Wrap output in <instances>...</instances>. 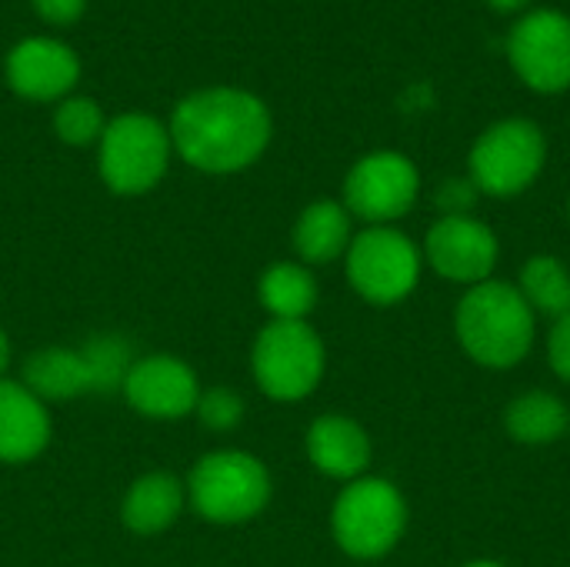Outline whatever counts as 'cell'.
Returning a JSON list of instances; mask_svg holds the SVG:
<instances>
[{
    "label": "cell",
    "instance_id": "6da1fadb",
    "mask_svg": "<svg viewBox=\"0 0 570 567\" xmlns=\"http://www.w3.org/2000/svg\"><path fill=\"white\" fill-rule=\"evenodd\" d=\"M174 154L200 174H237L257 164L271 144L267 104L240 87H204L170 114Z\"/></svg>",
    "mask_w": 570,
    "mask_h": 567
},
{
    "label": "cell",
    "instance_id": "7a4b0ae2",
    "mask_svg": "<svg viewBox=\"0 0 570 567\" xmlns=\"http://www.w3.org/2000/svg\"><path fill=\"white\" fill-rule=\"evenodd\" d=\"M454 334L461 351L491 371L518 368L538 338V314L521 297L518 284L484 281L468 287L454 307Z\"/></svg>",
    "mask_w": 570,
    "mask_h": 567
},
{
    "label": "cell",
    "instance_id": "3957f363",
    "mask_svg": "<svg viewBox=\"0 0 570 567\" xmlns=\"http://www.w3.org/2000/svg\"><path fill=\"white\" fill-rule=\"evenodd\" d=\"M407 531V498L384 478L347 481L331 508V535L354 561L387 558Z\"/></svg>",
    "mask_w": 570,
    "mask_h": 567
},
{
    "label": "cell",
    "instance_id": "277c9868",
    "mask_svg": "<svg viewBox=\"0 0 570 567\" xmlns=\"http://www.w3.org/2000/svg\"><path fill=\"white\" fill-rule=\"evenodd\" d=\"M271 471L250 451H210L187 478V501L210 525H244L271 505Z\"/></svg>",
    "mask_w": 570,
    "mask_h": 567
},
{
    "label": "cell",
    "instance_id": "5b68a950",
    "mask_svg": "<svg viewBox=\"0 0 570 567\" xmlns=\"http://www.w3.org/2000/svg\"><path fill=\"white\" fill-rule=\"evenodd\" d=\"M170 154L174 144L167 124H160L154 114L127 110L107 120L97 140V170L114 194L137 197L164 180Z\"/></svg>",
    "mask_w": 570,
    "mask_h": 567
},
{
    "label": "cell",
    "instance_id": "8992f818",
    "mask_svg": "<svg viewBox=\"0 0 570 567\" xmlns=\"http://www.w3.org/2000/svg\"><path fill=\"white\" fill-rule=\"evenodd\" d=\"M250 371L261 394L281 404H294L321 388L327 351L307 321H271L254 338Z\"/></svg>",
    "mask_w": 570,
    "mask_h": 567
},
{
    "label": "cell",
    "instance_id": "52a82bcc",
    "mask_svg": "<svg viewBox=\"0 0 570 567\" xmlns=\"http://www.w3.org/2000/svg\"><path fill=\"white\" fill-rule=\"evenodd\" d=\"M344 261L354 294L374 307L404 304L417 291L424 271L421 247L394 224L367 227L354 234Z\"/></svg>",
    "mask_w": 570,
    "mask_h": 567
},
{
    "label": "cell",
    "instance_id": "ba28073f",
    "mask_svg": "<svg viewBox=\"0 0 570 567\" xmlns=\"http://www.w3.org/2000/svg\"><path fill=\"white\" fill-rule=\"evenodd\" d=\"M548 140L528 117L491 124L471 147V180L488 197H518L544 170Z\"/></svg>",
    "mask_w": 570,
    "mask_h": 567
},
{
    "label": "cell",
    "instance_id": "9c48e42d",
    "mask_svg": "<svg viewBox=\"0 0 570 567\" xmlns=\"http://www.w3.org/2000/svg\"><path fill=\"white\" fill-rule=\"evenodd\" d=\"M421 194V170L401 150H374L361 157L344 177V207L367 227L401 221Z\"/></svg>",
    "mask_w": 570,
    "mask_h": 567
},
{
    "label": "cell",
    "instance_id": "30bf717a",
    "mask_svg": "<svg viewBox=\"0 0 570 567\" xmlns=\"http://www.w3.org/2000/svg\"><path fill=\"white\" fill-rule=\"evenodd\" d=\"M514 74L538 94H561L570 87V17L561 10L524 13L508 37Z\"/></svg>",
    "mask_w": 570,
    "mask_h": 567
},
{
    "label": "cell",
    "instance_id": "8fae6325",
    "mask_svg": "<svg viewBox=\"0 0 570 567\" xmlns=\"http://www.w3.org/2000/svg\"><path fill=\"white\" fill-rule=\"evenodd\" d=\"M421 254H424V264L438 277H444L451 284L474 287V284L491 281L498 257H501V244H498V234L474 214L471 217H438L424 237Z\"/></svg>",
    "mask_w": 570,
    "mask_h": 567
},
{
    "label": "cell",
    "instance_id": "7c38bea8",
    "mask_svg": "<svg viewBox=\"0 0 570 567\" xmlns=\"http://www.w3.org/2000/svg\"><path fill=\"white\" fill-rule=\"evenodd\" d=\"M120 391L137 414L154 421H180L194 414L204 388L187 361L174 354H147L130 364Z\"/></svg>",
    "mask_w": 570,
    "mask_h": 567
},
{
    "label": "cell",
    "instance_id": "4fadbf2b",
    "mask_svg": "<svg viewBox=\"0 0 570 567\" xmlns=\"http://www.w3.org/2000/svg\"><path fill=\"white\" fill-rule=\"evenodd\" d=\"M80 80V57L53 37H23L7 53V84L33 104L63 100Z\"/></svg>",
    "mask_w": 570,
    "mask_h": 567
},
{
    "label": "cell",
    "instance_id": "5bb4252c",
    "mask_svg": "<svg viewBox=\"0 0 570 567\" xmlns=\"http://www.w3.org/2000/svg\"><path fill=\"white\" fill-rule=\"evenodd\" d=\"M307 461L334 481H357L364 478V471L371 468V438L364 431L361 421L347 418V414H321L311 421L307 438Z\"/></svg>",
    "mask_w": 570,
    "mask_h": 567
},
{
    "label": "cell",
    "instance_id": "9a60e30c",
    "mask_svg": "<svg viewBox=\"0 0 570 567\" xmlns=\"http://www.w3.org/2000/svg\"><path fill=\"white\" fill-rule=\"evenodd\" d=\"M50 411L20 381L0 378V465H27L50 444Z\"/></svg>",
    "mask_w": 570,
    "mask_h": 567
},
{
    "label": "cell",
    "instance_id": "2e32d148",
    "mask_svg": "<svg viewBox=\"0 0 570 567\" xmlns=\"http://www.w3.org/2000/svg\"><path fill=\"white\" fill-rule=\"evenodd\" d=\"M184 505L187 485L170 471H150L127 488L120 501V521L130 535L140 538L164 535L184 515Z\"/></svg>",
    "mask_w": 570,
    "mask_h": 567
},
{
    "label": "cell",
    "instance_id": "e0dca14e",
    "mask_svg": "<svg viewBox=\"0 0 570 567\" xmlns=\"http://www.w3.org/2000/svg\"><path fill=\"white\" fill-rule=\"evenodd\" d=\"M354 217L347 214V207L341 201H314L301 211L297 224H294V251L301 257V264L314 267V264H331L337 257L347 254L351 241H354Z\"/></svg>",
    "mask_w": 570,
    "mask_h": 567
},
{
    "label": "cell",
    "instance_id": "ac0fdd59",
    "mask_svg": "<svg viewBox=\"0 0 570 567\" xmlns=\"http://www.w3.org/2000/svg\"><path fill=\"white\" fill-rule=\"evenodd\" d=\"M20 384L43 404L90 394V374L80 348H40L20 368Z\"/></svg>",
    "mask_w": 570,
    "mask_h": 567
},
{
    "label": "cell",
    "instance_id": "d6986e66",
    "mask_svg": "<svg viewBox=\"0 0 570 567\" xmlns=\"http://www.w3.org/2000/svg\"><path fill=\"white\" fill-rule=\"evenodd\" d=\"M317 277L301 261H277L264 267L257 281V301L271 314V321H307L317 307Z\"/></svg>",
    "mask_w": 570,
    "mask_h": 567
},
{
    "label": "cell",
    "instance_id": "ffe728a7",
    "mask_svg": "<svg viewBox=\"0 0 570 567\" xmlns=\"http://www.w3.org/2000/svg\"><path fill=\"white\" fill-rule=\"evenodd\" d=\"M504 431L524 448H544L570 431L568 404L551 391H524L504 408Z\"/></svg>",
    "mask_w": 570,
    "mask_h": 567
},
{
    "label": "cell",
    "instance_id": "44dd1931",
    "mask_svg": "<svg viewBox=\"0 0 570 567\" xmlns=\"http://www.w3.org/2000/svg\"><path fill=\"white\" fill-rule=\"evenodd\" d=\"M518 291L534 314H551L558 321L570 311V267L554 254H534L521 267Z\"/></svg>",
    "mask_w": 570,
    "mask_h": 567
},
{
    "label": "cell",
    "instance_id": "7402d4cb",
    "mask_svg": "<svg viewBox=\"0 0 570 567\" xmlns=\"http://www.w3.org/2000/svg\"><path fill=\"white\" fill-rule=\"evenodd\" d=\"M80 354H83V364H87V374H90V394L94 391H120L130 364L137 361L130 354V344L124 338H117V334L90 338L80 348Z\"/></svg>",
    "mask_w": 570,
    "mask_h": 567
},
{
    "label": "cell",
    "instance_id": "603a6c76",
    "mask_svg": "<svg viewBox=\"0 0 570 567\" xmlns=\"http://www.w3.org/2000/svg\"><path fill=\"white\" fill-rule=\"evenodd\" d=\"M104 127H107V117H104L100 104L90 100V97L70 94L53 110V130H57V137L67 147H90V144H97Z\"/></svg>",
    "mask_w": 570,
    "mask_h": 567
},
{
    "label": "cell",
    "instance_id": "cb8c5ba5",
    "mask_svg": "<svg viewBox=\"0 0 570 567\" xmlns=\"http://www.w3.org/2000/svg\"><path fill=\"white\" fill-rule=\"evenodd\" d=\"M244 411H247L244 398L237 391H230V388H207V391H200L197 408H194L200 424L207 431H217V434L234 431L244 421Z\"/></svg>",
    "mask_w": 570,
    "mask_h": 567
},
{
    "label": "cell",
    "instance_id": "d4e9b609",
    "mask_svg": "<svg viewBox=\"0 0 570 567\" xmlns=\"http://www.w3.org/2000/svg\"><path fill=\"white\" fill-rule=\"evenodd\" d=\"M478 197H481V190L474 187L471 177H451L438 187L434 204L441 207V217H471Z\"/></svg>",
    "mask_w": 570,
    "mask_h": 567
},
{
    "label": "cell",
    "instance_id": "484cf974",
    "mask_svg": "<svg viewBox=\"0 0 570 567\" xmlns=\"http://www.w3.org/2000/svg\"><path fill=\"white\" fill-rule=\"evenodd\" d=\"M548 361H551V371L570 384V311L554 321L548 334Z\"/></svg>",
    "mask_w": 570,
    "mask_h": 567
},
{
    "label": "cell",
    "instance_id": "4316f807",
    "mask_svg": "<svg viewBox=\"0 0 570 567\" xmlns=\"http://www.w3.org/2000/svg\"><path fill=\"white\" fill-rule=\"evenodd\" d=\"M30 7L37 10V17L43 23H53V27H70L83 17L87 10V0H30Z\"/></svg>",
    "mask_w": 570,
    "mask_h": 567
},
{
    "label": "cell",
    "instance_id": "83f0119b",
    "mask_svg": "<svg viewBox=\"0 0 570 567\" xmlns=\"http://www.w3.org/2000/svg\"><path fill=\"white\" fill-rule=\"evenodd\" d=\"M7 368H10V338H7V331L0 328V378L7 374Z\"/></svg>",
    "mask_w": 570,
    "mask_h": 567
},
{
    "label": "cell",
    "instance_id": "f1b7e54d",
    "mask_svg": "<svg viewBox=\"0 0 570 567\" xmlns=\"http://www.w3.org/2000/svg\"><path fill=\"white\" fill-rule=\"evenodd\" d=\"M488 3H491L494 10H504V13H508V10H521V7H528L531 0H488Z\"/></svg>",
    "mask_w": 570,
    "mask_h": 567
},
{
    "label": "cell",
    "instance_id": "f546056e",
    "mask_svg": "<svg viewBox=\"0 0 570 567\" xmlns=\"http://www.w3.org/2000/svg\"><path fill=\"white\" fill-rule=\"evenodd\" d=\"M464 567H508V565H501V561H491V558H478V561H468Z\"/></svg>",
    "mask_w": 570,
    "mask_h": 567
},
{
    "label": "cell",
    "instance_id": "4dcf8cb0",
    "mask_svg": "<svg viewBox=\"0 0 570 567\" xmlns=\"http://www.w3.org/2000/svg\"><path fill=\"white\" fill-rule=\"evenodd\" d=\"M568 214H570V201H568Z\"/></svg>",
    "mask_w": 570,
    "mask_h": 567
},
{
    "label": "cell",
    "instance_id": "1f68e13d",
    "mask_svg": "<svg viewBox=\"0 0 570 567\" xmlns=\"http://www.w3.org/2000/svg\"><path fill=\"white\" fill-rule=\"evenodd\" d=\"M568 434H570V431H568Z\"/></svg>",
    "mask_w": 570,
    "mask_h": 567
}]
</instances>
